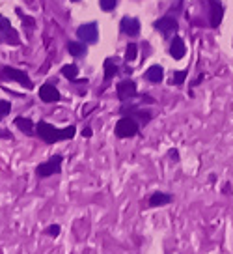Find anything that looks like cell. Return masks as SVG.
<instances>
[{"label": "cell", "mask_w": 233, "mask_h": 254, "mask_svg": "<svg viewBox=\"0 0 233 254\" xmlns=\"http://www.w3.org/2000/svg\"><path fill=\"white\" fill-rule=\"evenodd\" d=\"M119 28H121V32H123L125 36L135 38V36L140 34V21L135 19V17H123L121 22H119Z\"/></svg>", "instance_id": "cell-13"}, {"label": "cell", "mask_w": 233, "mask_h": 254, "mask_svg": "<svg viewBox=\"0 0 233 254\" xmlns=\"http://www.w3.org/2000/svg\"><path fill=\"white\" fill-rule=\"evenodd\" d=\"M67 51H69V54L75 56V58H80V56L86 54V45L78 42H69L67 43Z\"/></svg>", "instance_id": "cell-18"}, {"label": "cell", "mask_w": 233, "mask_h": 254, "mask_svg": "<svg viewBox=\"0 0 233 254\" xmlns=\"http://www.w3.org/2000/svg\"><path fill=\"white\" fill-rule=\"evenodd\" d=\"M121 112L125 114V116H133L135 120H140V124H148L149 120H151V112L148 110H142V108H138L136 105H123L121 106Z\"/></svg>", "instance_id": "cell-12"}, {"label": "cell", "mask_w": 233, "mask_h": 254, "mask_svg": "<svg viewBox=\"0 0 233 254\" xmlns=\"http://www.w3.org/2000/svg\"><path fill=\"white\" fill-rule=\"evenodd\" d=\"M62 163H64V157L60 153L49 157L45 163H39L36 167V178L38 180H47V178H51L54 174H60L62 172Z\"/></svg>", "instance_id": "cell-3"}, {"label": "cell", "mask_w": 233, "mask_h": 254, "mask_svg": "<svg viewBox=\"0 0 233 254\" xmlns=\"http://www.w3.org/2000/svg\"><path fill=\"white\" fill-rule=\"evenodd\" d=\"M39 99L43 103H58L62 99V95L53 83H45V85L39 86Z\"/></svg>", "instance_id": "cell-7"}, {"label": "cell", "mask_w": 233, "mask_h": 254, "mask_svg": "<svg viewBox=\"0 0 233 254\" xmlns=\"http://www.w3.org/2000/svg\"><path fill=\"white\" fill-rule=\"evenodd\" d=\"M62 232V226L60 224H49L45 230H43V235H49V237H58Z\"/></svg>", "instance_id": "cell-20"}, {"label": "cell", "mask_w": 233, "mask_h": 254, "mask_svg": "<svg viewBox=\"0 0 233 254\" xmlns=\"http://www.w3.org/2000/svg\"><path fill=\"white\" fill-rule=\"evenodd\" d=\"M99 4H101V10L105 11H110L116 8L117 0H99Z\"/></svg>", "instance_id": "cell-23"}, {"label": "cell", "mask_w": 233, "mask_h": 254, "mask_svg": "<svg viewBox=\"0 0 233 254\" xmlns=\"http://www.w3.org/2000/svg\"><path fill=\"white\" fill-rule=\"evenodd\" d=\"M209 8V24L211 28H218L224 17V6L220 0H203Z\"/></svg>", "instance_id": "cell-6"}, {"label": "cell", "mask_w": 233, "mask_h": 254, "mask_svg": "<svg viewBox=\"0 0 233 254\" xmlns=\"http://www.w3.org/2000/svg\"><path fill=\"white\" fill-rule=\"evenodd\" d=\"M185 53H187L185 42L175 36V38L172 40V43H170V54H172V58H174V60H181V58L185 56Z\"/></svg>", "instance_id": "cell-15"}, {"label": "cell", "mask_w": 233, "mask_h": 254, "mask_svg": "<svg viewBox=\"0 0 233 254\" xmlns=\"http://www.w3.org/2000/svg\"><path fill=\"white\" fill-rule=\"evenodd\" d=\"M185 79H187V71H175V75L172 77V85H183Z\"/></svg>", "instance_id": "cell-24"}, {"label": "cell", "mask_w": 233, "mask_h": 254, "mask_svg": "<svg viewBox=\"0 0 233 254\" xmlns=\"http://www.w3.org/2000/svg\"><path fill=\"white\" fill-rule=\"evenodd\" d=\"M174 202V194L168 192H153L148 196V202L144 204V208H162Z\"/></svg>", "instance_id": "cell-10"}, {"label": "cell", "mask_w": 233, "mask_h": 254, "mask_svg": "<svg viewBox=\"0 0 233 254\" xmlns=\"http://www.w3.org/2000/svg\"><path fill=\"white\" fill-rule=\"evenodd\" d=\"M0 42H6L10 45H19L21 43L19 34L11 26L10 19H6L4 15H0Z\"/></svg>", "instance_id": "cell-5"}, {"label": "cell", "mask_w": 233, "mask_h": 254, "mask_svg": "<svg viewBox=\"0 0 233 254\" xmlns=\"http://www.w3.org/2000/svg\"><path fill=\"white\" fill-rule=\"evenodd\" d=\"M73 2H78V0H73Z\"/></svg>", "instance_id": "cell-27"}, {"label": "cell", "mask_w": 233, "mask_h": 254, "mask_svg": "<svg viewBox=\"0 0 233 254\" xmlns=\"http://www.w3.org/2000/svg\"><path fill=\"white\" fill-rule=\"evenodd\" d=\"M13 124H15V127H17L21 133H24L26 137H36V124H34L30 118L17 116L13 120Z\"/></svg>", "instance_id": "cell-14"}, {"label": "cell", "mask_w": 233, "mask_h": 254, "mask_svg": "<svg viewBox=\"0 0 233 254\" xmlns=\"http://www.w3.org/2000/svg\"><path fill=\"white\" fill-rule=\"evenodd\" d=\"M177 21L174 19V17H170V15H166V17H162V19H159V21L155 22V28L164 36V38H170L172 34H175V30H177Z\"/></svg>", "instance_id": "cell-11"}, {"label": "cell", "mask_w": 233, "mask_h": 254, "mask_svg": "<svg viewBox=\"0 0 233 254\" xmlns=\"http://www.w3.org/2000/svg\"><path fill=\"white\" fill-rule=\"evenodd\" d=\"M82 137H86V138L92 137V129H90V127H86L84 131H82Z\"/></svg>", "instance_id": "cell-26"}, {"label": "cell", "mask_w": 233, "mask_h": 254, "mask_svg": "<svg viewBox=\"0 0 233 254\" xmlns=\"http://www.w3.org/2000/svg\"><path fill=\"white\" fill-rule=\"evenodd\" d=\"M138 131H140V126L133 116L119 118L116 127H114V133L117 138H133L138 135Z\"/></svg>", "instance_id": "cell-4"}, {"label": "cell", "mask_w": 233, "mask_h": 254, "mask_svg": "<svg viewBox=\"0 0 233 254\" xmlns=\"http://www.w3.org/2000/svg\"><path fill=\"white\" fill-rule=\"evenodd\" d=\"M136 43H129L127 45V51H125V60L127 62H133V60H136Z\"/></svg>", "instance_id": "cell-21"}, {"label": "cell", "mask_w": 233, "mask_h": 254, "mask_svg": "<svg viewBox=\"0 0 233 254\" xmlns=\"http://www.w3.org/2000/svg\"><path fill=\"white\" fill-rule=\"evenodd\" d=\"M116 75H117V65L114 64L112 58H106L105 60V83L112 81Z\"/></svg>", "instance_id": "cell-19"}, {"label": "cell", "mask_w": 233, "mask_h": 254, "mask_svg": "<svg viewBox=\"0 0 233 254\" xmlns=\"http://www.w3.org/2000/svg\"><path fill=\"white\" fill-rule=\"evenodd\" d=\"M62 75H64L65 79H69L71 83H78V85H86V83H88L86 79H77V75H78V67H77L75 64L64 65V67H62Z\"/></svg>", "instance_id": "cell-16"}, {"label": "cell", "mask_w": 233, "mask_h": 254, "mask_svg": "<svg viewBox=\"0 0 233 254\" xmlns=\"http://www.w3.org/2000/svg\"><path fill=\"white\" fill-rule=\"evenodd\" d=\"M77 36L78 40L84 43H96L97 38H99V32H97V24L96 22H88V24H82L78 30H77Z\"/></svg>", "instance_id": "cell-9"}, {"label": "cell", "mask_w": 233, "mask_h": 254, "mask_svg": "<svg viewBox=\"0 0 233 254\" xmlns=\"http://www.w3.org/2000/svg\"><path fill=\"white\" fill-rule=\"evenodd\" d=\"M116 92H117L119 101H129V99H133V97L136 95V83L131 81V79H125V81H121V83L117 85Z\"/></svg>", "instance_id": "cell-8"}, {"label": "cell", "mask_w": 233, "mask_h": 254, "mask_svg": "<svg viewBox=\"0 0 233 254\" xmlns=\"http://www.w3.org/2000/svg\"><path fill=\"white\" fill-rule=\"evenodd\" d=\"M10 112H11V103L6 101V99H2V101H0V122L8 116Z\"/></svg>", "instance_id": "cell-22"}, {"label": "cell", "mask_w": 233, "mask_h": 254, "mask_svg": "<svg viewBox=\"0 0 233 254\" xmlns=\"http://www.w3.org/2000/svg\"><path fill=\"white\" fill-rule=\"evenodd\" d=\"M77 135V127L75 126H67L64 129L60 127H54L53 124L39 120L36 124V137L43 140L45 144H56V142H64V140H71Z\"/></svg>", "instance_id": "cell-1"}, {"label": "cell", "mask_w": 233, "mask_h": 254, "mask_svg": "<svg viewBox=\"0 0 233 254\" xmlns=\"http://www.w3.org/2000/svg\"><path fill=\"white\" fill-rule=\"evenodd\" d=\"M146 79L153 85H159L160 81L164 79V69L160 65H151L148 71H146Z\"/></svg>", "instance_id": "cell-17"}, {"label": "cell", "mask_w": 233, "mask_h": 254, "mask_svg": "<svg viewBox=\"0 0 233 254\" xmlns=\"http://www.w3.org/2000/svg\"><path fill=\"white\" fill-rule=\"evenodd\" d=\"M0 81H10V83H17L26 90H34L32 79L28 77L26 71L17 69V67H11V65H4L0 67Z\"/></svg>", "instance_id": "cell-2"}, {"label": "cell", "mask_w": 233, "mask_h": 254, "mask_svg": "<svg viewBox=\"0 0 233 254\" xmlns=\"http://www.w3.org/2000/svg\"><path fill=\"white\" fill-rule=\"evenodd\" d=\"M0 138H8V140H13V135H11L8 129H0Z\"/></svg>", "instance_id": "cell-25"}]
</instances>
